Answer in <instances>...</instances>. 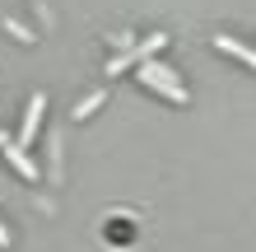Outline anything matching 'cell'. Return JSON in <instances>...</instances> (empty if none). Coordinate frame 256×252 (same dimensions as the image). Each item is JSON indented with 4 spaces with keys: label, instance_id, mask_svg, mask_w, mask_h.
I'll use <instances>...</instances> for the list:
<instances>
[{
    "label": "cell",
    "instance_id": "obj_9",
    "mask_svg": "<svg viewBox=\"0 0 256 252\" xmlns=\"http://www.w3.org/2000/svg\"><path fill=\"white\" fill-rule=\"evenodd\" d=\"M0 247H10V229L5 224H0Z\"/></svg>",
    "mask_w": 256,
    "mask_h": 252
},
{
    "label": "cell",
    "instance_id": "obj_8",
    "mask_svg": "<svg viewBox=\"0 0 256 252\" xmlns=\"http://www.w3.org/2000/svg\"><path fill=\"white\" fill-rule=\"evenodd\" d=\"M112 47L126 52V47H135V38H130V33H112Z\"/></svg>",
    "mask_w": 256,
    "mask_h": 252
},
{
    "label": "cell",
    "instance_id": "obj_10",
    "mask_svg": "<svg viewBox=\"0 0 256 252\" xmlns=\"http://www.w3.org/2000/svg\"><path fill=\"white\" fill-rule=\"evenodd\" d=\"M5 145H10V136H5V131H0V150H5Z\"/></svg>",
    "mask_w": 256,
    "mask_h": 252
},
{
    "label": "cell",
    "instance_id": "obj_4",
    "mask_svg": "<svg viewBox=\"0 0 256 252\" xmlns=\"http://www.w3.org/2000/svg\"><path fill=\"white\" fill-rule=\"evenodd\" d=\"M214 47H219L224 56H238L242 66L256 70V47H247V42H238V38H228V33H219V38H214Z\"/></svg>",
    "mask_w": 256,
    "mask_h": 252
},
{
    "label": "cell",
    "instance_id": "obj_5",
    "mask_svg": "<svg viewBox=\"0 0 256 252\" xmlns=\"http://www.w3.org/2000/svg\"><path fill=\"white\" fill-rule=\"evenodd\" d=\"M5 159H10L14 168H19V177H38V164H33V159H28V154L19 150V145H14V140L5 145Z\"/></svg>",
    "mask_w": 256,
    "mask_h": 252
},
{
    "label": "cell",
    "instance_id": "obj_6",
    "mask_svg": "<svg viewBox=\"0 0 256 252\" xmlns=\"http://www.w3.org/2000/svg\"><path fill=\"white\" fill-rule=\"evenodd\" d=\"M98 103H102V94H94V98H84V103H74V117H88V112L98 108Z\"/></svg>",
    "mask_w": 256,
    "mask_h": 252
},
{
    "label": "cell",
    "instance_id": "obj_2",
    "mask_svg": "<svg viewBox=\"0 0 256 252\" xmlns=\"http://www.w3.org/2000/svg\"><path fill=\"white\" fill-rule=\"evenodd\" d=\"M163 42H168V33H154V38L135 42V47H126V52H116V56H112V61L102 66V70H108V75H122V70H130L135 61H149V56H154V52L163 47Z\"/></svg>",
    "mask_w": 256,
    "mask_h": 252
},
{
    "label": "cell",
    "instance_id": "obj_3",
    "mask_svg": "<svg viewBox=\"0 0 256 252\" xmlns=\"http://www.w3.org/2000/svg\"><path fill=\"white\" fill-rule=\"evenodd\" d=\"M42 108H47V98L42 94H33L28 98V112H24V126H19V150H28V145H33V136H38V126H42Z\"/></svg>",
    "mask_w": 256,
    "mask_h": 252
},
{
    "label": "cell",
    "instance_id": "obj_1",
    "mask_svg": "<svg viewBox=\"0 0 256 252\" xmlns=\"http://www.w3.org/2000/svg\"><path fill=\"white\" fill-rule=\"evenodd\" d=\"M140 84H149V89H158V94H168L172 103H186V89H182V80H177V70H172V66H158V61H144V66H140Z\"/></svg>",
    "mask_w": 256,
    "mask_h": 252
},
{
    "label": "cell",
    "instance_id": "obj_7",
    "mask_svg": "<svg viewBox=\"0 0 256 252\" xmlns=\"http://www.w3.org/2000/svg\"><path fill=\"white\" fill-rule=\"evenodd\" d=\"M5 28H10V33H14V38H24V42H33V33H28V28H24L19 19H5Z\"/></svg>",
    "mask_w": 256,
    "mask_h": 252
}]
</instances>
